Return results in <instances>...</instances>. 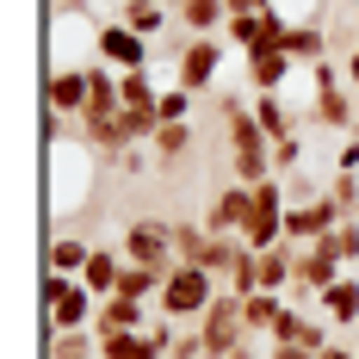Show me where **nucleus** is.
Masks as SVG:
<instances>
[{
  "instance_id": "nucleus-19",
  "label": "nucleus",
  "mask_w": 359,
  "mask_h": 359,
  "mask_svg": "<svg viewBox=\"0 0 359 359\" xmlns=\"http://www.w3.org/2000/svg\"><path fill=\"white\" fill-rule=\"evenodd\" d=\"M316 304H323L328 323H359V279H341V285H328Z\"/></svg>"
},
{
  "instance_id": "nucleus-21",
  "label": "nucleus",
  "mask_w": 359,
  "mask_h": 359,
  "mask_svg": "<svg viewBox=\"0 0 359 359\" xmlns=\"http://www.w3.org/2000/svg\"><path fill=\"white\" fill-rule=\"evenodd\" d=\"M161 285H168V273H149V266H130V260H124V279H118L111 297H137V304H143V297H161Z\"/></svg>"
},
{
  "instance_id": "nucleus-29",
  "label": "nucleus",
  "mask_w": 359,
  "mask_h": 359,
  "mask_svg": "<svg viewBox=\"0 0 359 359\" xmlns=\"http://www.w3.org/2000/svg\"><path fill=\"white\" fill-rule=\"evenodd\" d=\"M273 0H229V13H266Z\"/></svg>"
},
{
  "instance_id": "nucleus-27",
  "label": "nucleus",
  "mask_w": 359,
  "mask_h": 359,
  "mask_svg": "<svg viewBox=\"0 0 359 359\" xmlns=\"http://www.w3.org/2000/svg\"><path fill=\"white\" fill-rule=\"evenodd\" d=\"M334 242H341V254H347V260H359V223H353V217L334 229Z\"/></svg>"
},
{
  "instance_id": "nucleus-23",
  "label": "nucleus",
  "mask_w": 359,
  "mask_h": 359,
  "mask_svg": "<svg viewBox=\"0 0 359 359\" xmlns=\"http://www.w3.org/2000/svg\"><path fill=\"white\" fill-rule=\"evenodd\" d=\"M149 143H155V161H161V168H174L180 155L192 149V130H186V124H161V130H155Z\"/></svg>"
},
{
  "instance_id": "nucleus-24",
  "label": "nucleus",
  "mask_w": 359,
  "mask_h": 359,
  "mask_svg": "<svg viewBox=\"0 0 359 359\" xmlns=\"http://www.w3.org/2000/svg\"><path fill=\"white\" fill-rule=\"evenodd\" d=\"M254 118H260V130H266L273 143L291 137V118H285V100H279V93H260V100H254Z\"/></svg>"
},
{
  "instance_id": "nucleus-12",
  "label": "nucleus",
  "mask_w": 359,
  "mask_h": 359,
  "mask_svg": "<svg viewBox=\"0 0 359 359\" xmlns=\"http://www.w3.org/2000/svg\"><path fill=\"white\" fill-rule=\"evenodd\" d=\"M174 19H180L192 37H217L223 25H229V0H180Z\"/></svg>"
},
{
  "instance_id": "nucleus-1",
  "label": "nucleus",
  "mask_w": 359,
  "mask_h": 359,
  "mask_svg": "<svg viewBox=\"0 0 359 359\" xmlns=\"http://www.w3.org/2000/svg\"><path fill=\"white\" fill-rule=\"evenodd\" d=\"M155 304H161V316H168V323H198V316L217 304V279L205 273V266H174Z\"/></svg>"
},
{
  "instance_id": "nucleus-13",
  "label": "nucleus",
  "mask_w": 359,
  "mask_h": 359,
  "mask_svg": "<svg viewBox=\"0 0 359 359\" xmlns=\"http://www.w3.org/2000/svg\"><path fill=\"white\" fill-rule=\"evenodd\" d=\"M118 279H124V248H93L87 273H81V285L93 291V297H111V291H118Z\"/></svg>"
},
{
  "instance_id": "nucleus-7",
  "label": "nucleus",
  "mask_w": 359,
  "mask_h": 359,
  "mask_svg": "<svg viewBox=\"0 0 359 359\" xmlns=\"http://www.w3.org/2000/svg\"><path fill=\"white\" fill-rule=\"evenodd\" d=\"M248 211H254V186L236 180V186H223V192L211 198L205 229H211V236H242V229H248Z\"/></svg>"
},
{
  "instance_id": "nucleus-2",
  "label": "nucleus",
  "mask_w": 359,
  "mask_h": 359,
  "mask_svg": "<svg viewBox=\"0 0 359 359\" xmlns=\"http://www.w3.org/2000/svg\"><path fill=\"white\" fill-rule=\"evenodd\" d=\"M285 211H291L285 186H279V180H260V186H254V211H248V229H242V242H248L254 254L279 248V242H285Z\"/></svg>"
},
{
  "instance_id": "nucleus-9",
  "label": "nucleus",
  "mask_w": 359,
  "mask_h": 359,
  "mask_svg": "<svg viewBox=\"0 0 359 359\" xmlns=\"http://www.w3.org/2000/svg\"><path fill=\"white\" fill-rule=\"evenodd\" d=\"M217 62H223V43H217V37H192V43L180 50V87H186V93L211 87V81H217Z\"/></svg>"
},
{
  "instance_id": "nucleus-17",
  "label": "nucleus",
  "mask_w": 359,
  "mask_h": 359,
  "mask_svg": "<svg viewBox=\"0 0 359 359\" xmlns=\"http://www.w3.org/2000/svg\"><path fill=\"white\" fill-rule=\"evenodd\" d=\"M100 359H168V347L155 334H106L100 341Z\"/></svg>"
},
{
  "instance_id": "nucleus-5",
  "label": "nucleus",
  "mask_w": 359,
  "mask_h": 359,
  "mask_svg": "<svg viewBox=\"0 0 359 359\" xmlns=\"http://www.w3.org/2000/svg\"><path fill=\"white\" fill-rule=\"evenodd\" d=\"M43 310H50V328L56 334H74V328H93V291L81 285V279H43Z\"/></svg>"
},
{
  "instance_id": "nucleus-4",
  "label": "nucleus",
  "mask_w": 359,
  "mask_h": 359,
  "mask_svg": "<svg viewBox=\"0 0 359 359\" xmlns=\"http://www.w3.org/2000/svg\"><path fill=\"white\" fill-rule=\"evenodd\" d=\"M198 334H205L211 359H229L236 347H248V316H242V297H236V291H217V304L198 316Z\"/></svg>"
},
{
  "instance_id": "nucleus-26",
  "label": "nucleus",
  "mask_w": 359,
  "mask_h": 359,
  "mask_svg": "<svg viewBox=\"0 0 359 359\" xmlns=\"http://www.w3.org/2000/svg\"><path fill=\"white\" fill-rule=\"evenodd\" d=\"M297 161H304V143H297V137H279V143H273V174H291Z\"/></svg>"
},
{
  "instance_id": "nucleus-11",
  "label": "nucleus",
  "mask_w": 359,
  "mask_h": 359,
  "mask_svg": "<svg viewBox=\"0 0 359 359\" xmlns=\"http://www.w3.org/2000/svg\"><path fill=\"white\" fill-rule=\"evenodd\" d=\"M285 74H291L285 43H260V50H248V81H254V93H279V87H285Z\"/></svg>"
},
{
  "instance_id": "nucleus-8",
  "label": "nucleus",
  "mask_w": 359,
  "mask_h": 359,
  "mask_svg": "<svg viewBox=\"0 0 359 359\" xmlns=\"http://www.w3.org/2000/svg\"><path fill=\"white\" fill-rule=\"evenodd\" d=\"M100 56H106L111 69H124V74H143V62H149V37H137L124 19H111V25H100Z\"/></svg>"
},
{
  "instance_id": "nucleus-25",
  "label": "nucleus",
  "mask_w": 359,
  "mask_h": 359,
  "mask_svg": "<svg viewBox=\"0 0 359 359\" xmlns=\"http://www.w3.org/2000/svg\"><path fill=\"white\" fill-rule=\"evenodd\" d=\"M186 111H192V93L186 87H168L161 93V124H186Z\"/></svg>"
},
{
  "instance_id": "nucleus-3",
  "label": "nucleus",
  "mask_w": 359,
  "mask_h": 359,
  "mask_svg": "<svg viewBox=\"0 0 359 359\" xmlns=\"http://www.w3.org/2000/svg\"><path fill=\"white\" fill-rule=\"evenodd\" d=\"M124 260L130 266H149V273H174V223H161V217H137L130 229H124Z\"/></svg>"
},
{
  "instance_id": "nucleus-14",
  "label": "nucleus",
  "mask_w": 359,
  "mask_h": 359,
  "mask_svg": "<svg viewBox=\"0 0 359 359\" xmlns=\"http://www.w3.org/2000/svg\"><path fill=\"white\" fill-rule=\"evenodd\" d=\"M137 323H143V304H137V297H106L100 316H93V334H100V341H106V334H137Z\"/></svg>"
},
{
  "instance_id": "nucleus-30",
  "label": "nucleus",
  "mask_w": 359,
  "mask_h": 359,
  "mask_svg": "<svg viewBox=\"0 0 359 359\" xmlns=\"http://www.w3.org/2000/svg\"><path fill=\"white\" fill-rule=\"evenodd\" d=\"M323 359H359V353H347V347H334V341H328V347H323Z\"/></svg>"
},
{
  "instance_id": "nucleus-15",
  "label": "nucleus",
  "mask_w": 359,
  "mask_h": 359,
  "mask_svg": "<svg viewBox=\"0 0 359 359\" xmlns=\"http://www.w3.org/2000/svg\"><path fill=\"white\" fill-rule=\"evenodd\" d=\"M87 260H93V248H87L81 236H56V242H50V260H43V266H50L56 279H81V273H87Z\"/></svg>"
},
{
  "instance_id": "nucleus-6",
  "label": "nucleus",
  "mask_w": 359,
  "mask_h": 359,
  "mask_svg": "<svg viewBox=\"0 0 359 359\" xmlns=\"http://www.w3.org/2000/svg\"><path fill=\"white\" fill-rule=\"evenodd\" d=\"M341 242L323 236V242H304L297 248V297H323L328 285H341Z\"/></svg>"
},
{
  "instance_id": "nucleus-16",
  "label": "nucleus",
  "mask_w": 359,
  "mask_h": 359,
  "mask_svg": "<svg viewBox=\"0 0 359 359\" xmlns=\"http://www.w3.org/2000/svg\"><path fill=\"white\" fill-rule=\"evenodd\" d=\"M323 50H328V32H323V25H304V19L285 25V56H291V62H310V69H316Z\"/></svg>"
},
{
  "instance_id": "nucleus-28",
  "label": "nucleus",
  "mask_w": 359,
  "mask_h": 359,
  "mask_svg": "<svg viewBox=\"0 0 359 359\" xmlns=\"http://www.w3.org/2000/svg\"><path fill=\"white\" fill-rule=\"evenodd\" d=\"M266 359H323V353H316V347H297V341H273Z\"/></svg>"
},
{
  "instance_id": "nucleus-10",
  "label": "nucleus",
  "mask_w": 359,
  "mask_h": 359,
  "mask_svg": "<svg viewBox=\"0 0 359 359\" xmlns=\"http://www.w3.org/2000/svg\"><path fill=\"white\" fill-rule=\"evenodd\" d=\"M87 93H93L87 69H56V74H50V87H43L50 111H62V118H81V111H87Z\"/></svg>"
},
{
  "instance_id": "nucleus-31",
  "label": "nucleus",
  "mask_w": 359,
  "mask_h": 359,
  "mask_svg": "<svg viewBox=\"0 0 359 359\" xmlns=\"http://www.w3.org/2000/svg\"><path fill=\"white\" fill-rule=\"evenodd\" d=\"M347 81H353V87H359V50H353V56H347Z\"/></svg>"
},
{
  "instance_id": "nucleus-18",
  "label": "nucleus",
  "mask_w": 359,
  "mask_h": 359,
  "mask_svg": "<svg viewBox=\"0 0 359 359\" xmlns=\"http://www.w3.org/2000/svg\"><path fill=\"white\" fill-rule=\"evenodd\" d=\"M310 118H316V124H328V130H347V124H353V100H347L341 87H316Z\"/></svg>"
},
{
  "instance_id": "nucleus-20",
  "label": "nucleus",
  "mask_w": 359,
  "mask_h": 359,
  "mask_svg": "<svg viewBox=\"0 0 359 359\" xmlns=\"http://www.w3.org/2000/svg\"><path fill=\"white\" fill-rule=\"evenodd\" d=\"M279 291H254V297H242V316H248V334H273V323H279Z\"/></svg>"
},
{
  "instance_id": "nucleus-22",
  "label": "nucleus",
  "mask_w": 359,
  "mask_h": 359,
  "mask_svg": "<svg viewBox=\"0 0 359 359\" xmlns=\"http://www.w3.org/2000/svg\"><path fill=\"white\" fill-rule=\"evenodd\" d=\"M124 25H130L137 37H155L161 25H168V6H161V0H130V6H124Z\"/></svg>"
}]
</instances>
